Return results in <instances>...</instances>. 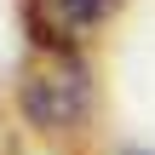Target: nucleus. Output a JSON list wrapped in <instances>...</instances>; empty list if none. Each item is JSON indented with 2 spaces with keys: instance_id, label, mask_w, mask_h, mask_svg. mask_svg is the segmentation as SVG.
Listing matches in <instances>:
<instances>
[{
  "instance_id": "obj_1",
  "label": "nucleus",
  "mask_w": 155,
  "mask_h": 155,
  "mask_svg": "<svg viewBox=\"0 0 155 155\" xmlns=\"http://www.w3.org/2000/svg\"><path fill=\"white\" fill-rule=\"evenodd\" d=\"M23 115L40 132H75L92 115V69L81 46H40L23 63Z\"/></svg>"
},
{
  "instance_id": "obj_2",
  "label": "nucleus",
  "mask_w": 155,
  "mask_h": 155,
  "mask_svg": "<svg viewBox=\"0 0 155 155\" xmlns=\"http://www.w3.org/2000/svg\"><path fill=\"white\" fill-rule=\"evenodd\" d=\"M121 0H29V35L40 46H86Z\"/></svg>"
}]
</instances>
